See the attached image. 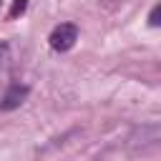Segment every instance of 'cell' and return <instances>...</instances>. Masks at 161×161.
<instances>
[{
    "mask_svg": "<svg viewBox=\"0 0 161 161\" xmlns=\"http://www.w3.org/2000/svg\"><path fill=\"white\" fill-rule=\"evenodd\" d=\"M75 40H78V28H75L73 23H60V25H55L53 33H50V38H48L50 48L58 50V53L70 50V48L75 45Z\"/></svg>",
    "mask_w": 161,
    "mask_h": 161,
    "instance_id": "6da1fadb",
    "label": "cell"
},
{
    "mask_svg": "<svg viewBox=\"0 0 161 161\" xmlns=\"http://www.w3.org/2000/svg\"><path fill=\"white\" fill-rule=\"evenodd\" d=\"M25 96H28V88H25V86H13V88L3 96L0 108H3V111H13V108H18V106L25 101Z\"/></svg>",
    "mask_w": 161,
    "mask_h": 161,
    "instance_id": "7a4b0ae2",
    "label": "cell"
},
{
    "mask_svg": "<svg viewBox=\"0 0 161 161\" xmlns=\"http://www.w3.org/2000/svg\"><path fill=\"white\" fill-rule=\"evenodd\" d=\"M28 8V0H15L13 3V8H10V18H15V15H20L23 10Z\"/></svg>",
    "mask_w": 161,
    "mask_h": 161,
    "instance_id": "3957f363",
    "label": "cell"
},
{
    "mask_svg": "<svg viewBox=\"0 0 161 161\" xmlns=\"http://www.w3.org/2000/svg\"><path fill=\"white\" fill-rule=\"evenodd\" d=\"M158 18H161V5H153V10H151V15H148V23H151V25L156 28V25L161 23Z\"/></svg>",
    "mask_w": 161,
    "mask_h": 161,
    "instance_id": "277c9868",
    "label": "cell"
}]
</instances>
